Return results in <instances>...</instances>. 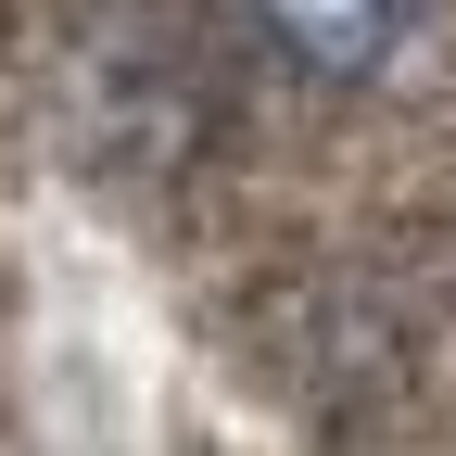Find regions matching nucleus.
<instances>
[{"label":"nucleus","mask_w":456,"mask_h":456,"mask_svg":"<svg viewBox=\"0 0 456 456\" xmlns=\"http://www.w3.org/2000/svg\"><path fill=\"white\" fill-rule=\"evenodd\" d=\"M241 13H254V38H266L292 77H317V89H368L393 51L419 38L431 0H241Z\"/></svg>","instance_id":"f257e3e1"}]
</instances>
